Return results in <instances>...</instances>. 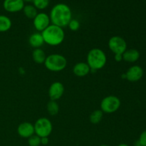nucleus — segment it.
I'll list each match as a JSON object with an SVG mask.
<instances>
[{"label":"nucleus","mask_w":146,"mask_h":146,"mask_svg":"<svg viewBox=\"0 0 146 146\" xmlns=\"http://www.w3.org/2000/svg\"><path fill=\"white\" fill-rule=\"evenodd\" d=\"M51 24L64 28L72 19V11L68 5L58 3L51 8L49 14Z\"/></svg>","instance_id":"nucleus-1"},{"label":"nucleus","mask_w":146,"mask_h":146,"mask_svg":"<svg viewBox=\"0 0 146 146\" xmlns=\"http://www.w3.org/2000/svg\"><path fill=\"white\" fill-rule=\"evenodd\" d=\"M41 33L44 43L51 46L60 45L65 38V32L63 28L52 24Z\"/></svg>","instance_id":"nucleus-2"},{"label":"nucleus","mask_w":146,"mask_h":146,"mask_svg":"<svg viewBox=\"0 0 146 146\" xmlns=\"http://www.w3.org/2000/svg\"><path fill=\"white\" fill-rule=\"evenodd\" d=\"M107 56L102 49L94 48L90 50L87 54L86 63L89 66L91 71H96L106 66Z\"/></svg>","instance_id":"nucleus-3"},{"label":"nucleus","mask_w":146,"mask_h":146,"mask_svg":"<svg viewBox=\"0 0 146 146\" xmlns=\"http://www.w3.org/2000/svg\"><path fill=\"white\" fill-rule=\"evenodd\" d=\"M46 68L52 72H59L67 66V59L59 54H52L47 56L44 62Z\"/></svg>","instance_id":"nucleus-4"},{"label":"nucleus","mask_w":146,"mask_h":146,"mask_svg":"<svg viewBox=\"0 0 146 146\" xmlns=\"http://www.w3.org/2000/svg\"><path fill=\"white\" fill-rule=\"evenodd\" d=\"M34 132L40 138L48 137L53 131V125L51 121L47 118H40L37 119L34 124Z\"/></svg>","instance_id":"nucleus-5"},{"label":"nucleus","mask_w":146,"mask_h":146,"mask_svg":"<svg viewBox=\"0 0 146 146\" xmlns=\"http://www.w3.org/2000/svg\"><path fill=\"white\" fill-rule=\"evenodd\" d=\"M121 100L115 96L111 95L103 98L101 102V110L105 113H113L119 109Z\"/></svg>","instance_id":"nucleus-6"},{"label":"nucleus","mask_w":146,"mask_h":146,"mask_svg":"<svg viewBox=\"0 0 146 146\" xmlns=\"http://www.w3.org/2000/svg\"><path fill=\"white\" fill-rule=\"evenodd\" d=\"M108 48L114 54H123L127 50V43L123 37L113 36L108 40Z\"/></svg>","instance_id":"nucleus-7"},{"label":"nucleus","mask_w":146,"mask_h":146,"mask_svg":"<svg viewBox=\"0 0 146 146\" xmlns=\"http://www.w3.org/2000/svg\"><path fill=\"white\" fill-rule=\"evenodd\" d=\"M51 24V20L48 14L44 12H39L33 19V25L38 32H42Z\"/></svg>","instance_id":"nucleus-8"},{"label":"nucleus","mask_w":146,"mask_h":146,"mask_svg":"<svg viewBox=\"0 0 146 146\" xmlns=\"http://www.w3.org/2000/svg\"><path fill=\"white\" fill-rule=\"evenodd\" d=\"M64 86L60 81H55L52 83L48 88V96L51 101H56L60 99L64 95Z\"/></svg>","instance_id":"nucleus-9"},{"label":"nucleus","mask_w":146,"mask_h":146,"mask_svg":"<svg viewBox=\"0 0 146 146\" xmlns=\"http://www.w3.org/2000/svg\"><path fill=\"white\" fill-rule=\"evenodd\" d=\"M25 4L23 0H4L3 7L9 13H17L22 11Z\"/></svg>","instance_id":"nucleus-10"},{"label":"nucleus","mask_w":146,"mask_h":146,"mask_svg":"<svg viewBox=\"0 0 146 146\" xmlns=\"http://www.w3.org/2000/svg\"><path fill=\"white\" fill-rule=\"evenodd\" d=\"M125 74L126 77L125 79L131 82H136L141 80L143 76V70L140 66H132L128 68Z\"/></svg>","instance_id":"nucleus-11"},{"label":"nucleus","mask_w":146,"mask_h":146,"mask_svg":"<svg viewBox=\"0 0 146 146\" xmlns=\"http://www.w3.org/2000/svg\"><path fill=\"white\" fill-rule=\"evenodd\" d=\"M17 133L23 138H29L34 135V124L29 122H23L17 128Z\"/></svg>","instance_id":"nucleus-12"},{"label":"nucleus","mask_w":146,"mask_h":146,"mask_svg":"<svg viewBox=\"0 0 146 146\" xmlns=\"http://www.w3.org/2000/svg\"><path fill=\"white\" fill-rule=\"evenodd\" d=\"M73 73L78 77H84L91 73V68L86 62H78L74 65Z\"/></svg>","instance_id":"nucleus-13"},{"label":"nucleus","mask_w":146,"mask_h":146,"mask_svg":"<svg viewBox=\"0 0 146 146\" xmlns=\"http://www.w3.org/2000/svg\"><path fill=\"white\" fill-rule=\"evenodd\" d=\"M122 56L123 61L128 63H134L139 59L140 53L137 49L131 48V49H127L122 54Z\"/></svg>","instance_id":"nucleus-14"},{"label":"nucleus","mask_w":146,"mask_h":146,"mask_svg":"<svg viewBox=\"0 0 146 146\" xmlns=\"http://www.w3.org/2000/svg\"><path fill=\"white\" fill-rule=\"evenodd\" d=\"M29 45L34 48H38L42 46L44 44V41L41 33L35 32L31 34L29 38Z\"/></svg>","instance_id":"nucleus-15"},{"label":"nucleus","mask_w":146,"mask_h":146,"mask_svg":"<svg viewBox=\"0 0 146 146\" xmlns=\"http://www.w3.org/2000/svg\"><path fill=\"white\" fill-rule=\"evenodd\" d=\"M33 61L38 64H44L45 60L46 58V55L43 49L41 48H35L32 52Z\"/></svg>","instance_id":"nucleus-16"},{"label":"nucleus","mask_w":146,"mask_h":146,"mask_svg":"<svg viewBox=\"0 0 146 146\" xmlns=\"http://www.w3.org/2000/svg\"><path fill=\"white\" fill-rule=\"evenodd\" d=\"M12 22L9 17L6 15H0V32L8 31L11 28Z\"/></svg>","instance_id":"nucleus-17"},{"label":"nucleus","mask_w":146,"mask_h":146,"mask_svg":"<svg viewBox=\"0 0 146 146\" xmlns=\"http://www.w3.org/2000/svg\"><path fill=\"white\" fill-rule=\"evenodd\" d=\"M22 11L25 17L28 19H34V17L38 14V10L34 7L33 4L25 5Z\"/></svg>","instance_id":"nucleus-18"},{"label":"nucleus","mask_w":146,"mask_h":146,"mask_svg":"<svg viewBox=\"0 0 146 146\" xmlns=\"http://www.w3.org/2000/svg\"><path fill=\"white\" fill-rule=\"evenodd\" d=\"M103 116H104V113L101 109L95 110L90 115L89 121L91 123L96 125V124H98L101 122Z\"/></svg>","instance_id":"nucleus-19"},{"label":"nucleus","mask_w":146,"mask_h":146,"mask_svg":"<svg viewBox=\"0 0 146 146\" xmlns=\"http://www.w3.org/2000/svg\"><path fill=\"white\" fill-rule=\"evenodd\" d=\"M46 109L48 114L51 115H56L59 112V106L56 101L50 100L47 104Z\"/></svg>","instance_id":"nucleus-20"},{"label":"nucleus","mask_w":146,"mask_h":146,"mask_svg":"<svg viewBox=\"0 0 146 146\" xmlns=\"http://www.w3.org/2000/svg\"><path fill=\"white\" fill-rule=\"evenodd\" d=\"M32 2L37 10H44L48 7L50 0H32Z\"/></svg>","instance_id":"nucleus-21"},{"label":"nucleus","mask_w":146,"mask_h":146,"mask_svg":"<svg viewBox=\"0 0 146 146\" xmlns=\"http://www.w3.org/2000/svg\"><path fill=\"white\" fill-rule=\"evenodd\" d=\"M28 144L29 146H39L41 145V138L34 134L28 138Z\"/></svg>","instance_id":"nucleus-22"},{"label":"nucleus","mask_w":146,"mask_h":146,"mask_svg":"<svg viewBox=\"0 0 146 146\" xmlns=\"http://www.w3.org/2000/svg\"><path fill=\"white\" fill-rule=\"evenodd\" d=\"M68 27L71 31H77V30H78V29L80 28V22L77 19H72L70 21V22L68 23Z\"/></svg>","instance_id":"nucleus-23"},{"label":"nucleus","mask_w":146,"mask_h":146,"mask_svg":"<svg viewBox=\"0 0 146 146\" xmlns=\"http://www.w3.org/2000/svg\"><path fill=\"white\" fill-rule=\"evenodd\" d=\"M138 141L141 143V146H146V131H143L139 137Z\"/></svg>","instance_id":"nucleus-24"},{"label":"nucleus","mask_w":146,"mask_h":146,"mask_svg":"<svg viewBox=\"0 0 146 146\" xmlns=\"http://www.w3.org/2000/svg\"><path fill=\"white\" fill-rule=\"evenodd\" d=\"M49 142L48 140V137H44V138H41V144L44 145H46Z\"/></svg>","instance_id":"nucleus-25"},{"label":"nucleus","mask_w":146,"mask_h":146,"mask_svg":"<svg viewBox=\"0 0 146 146\" xmlns=\"http://www.w3.org/2000/svg\"><path fill=\"white\" fill-rule=\"evenodd\" d=\"M114 58H115V61L116 62H121V61H123L122 54H115Z\"/></svg>","instance_id":"nucleus-26"},{"label":"nucleus","mask_w":146,"mask_h":146,"mask_svg":"<svg viewBox=\"0 0 146 146\" xmlns=\"http://www.w3.org/2000/svg\"><path fill=\"white\" fill-rule=\"evenodd\" d=\"M134 146H141V143H140V142L138 141V140L137 141H135V144H134Z\"/></svg>","instance_id":"nucleus-27"},{"label":"nucleus","mask_w":146,"mask_h":146,"mask_svg":"<svg viewBox=\"0 0 146 146\" xmlns=\"http://www.w3.org/2000/svg\"><path fill=\"white\" fill-rule=\"evenodd\" d=\"M118 146H129V145H127V144H125V143H121V144H119Z\"/></svg>","instance_id":"nucleus-28"},{"label":"nucleus","mask_w":146,"mask_h":146,"mask_svg":"<svg viewBox=\"0 0 146 146\" xmlns=\"http://www.w3.org/2000/svg\"><path fill=\"white\" fill-rule=\"evenodd\" d=\"M23 1L25 2V1H27V2H30V1H32V0H23Z\"/></svg>","instance_id":"nucleus-29"},{"label":"nucleus","mask_w":146,"mask_h":146,"mask_svg":"<svg viewBox=\"0 0 146 146\" xmlns=\"http://www.w3.org/2000/svg\"><path fill=\"white\" fill-rule=\"evenodd\" d=\"M99 146H109V145H101Z\"/></svg>","instance_id":"nucleus-30"}]
</instances>
